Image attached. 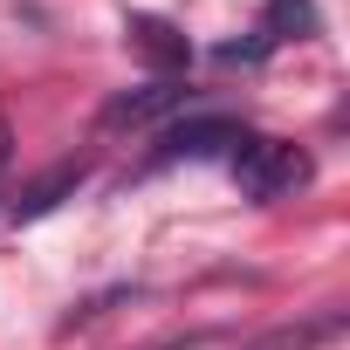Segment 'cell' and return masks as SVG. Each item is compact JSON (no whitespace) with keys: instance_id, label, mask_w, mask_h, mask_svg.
<instances>
[{"instance_id":"cell-6","label":"cell","mask_w":350,"mask_h":350,"mask_svg":"<svg viewBox=\"0 0 350 350\" xmlns=\"http://www.w3.org/2000/svg\"><path fill=\"white\" fill-rule=\"evenodd\" d=\"M76 186H83V158H69V165L42 172V179H35V186L21 193V206H14V213H21V220H42V213H55V206H62V200H69Z\"/></svg>"},{"instance_id":"cell-4","label":"cell","mask_w":350,"mask_h":350,"mask_svg":"<svg viewBox=\"0 0 350 350\" xmlns=\"http://www.w3.org/2000/svg\"><path fill=\"white\" fill-rule=\"evenodd\" d=\"M124 35H131V49H137L151 69H165V76H172V69H186V55H193V49H186V35L172 28V21H158V14H131V28H124Z\"/></svg>"},{"instance_id":"cell-7","label":"cell","mask_w":350,"mask_h":350,"mask_svg":"<svg viewBox=\"0 0 350 350\" xmlns=\"http://www.w3.org/2000/svg\"><path fill=\"white\" fill-rule=\"evenodd\" d=\"M302 42V35H316V8L309 0H268V21H261V42L275 49V42Z\"/></svg>"},{"instance_id":"cell-2","label":"cell","mask_w":350,"mask_h":350,"mask_svg":"<svg viewBox=\"0 0 350 350\" xmlns=\"http://www.w3.org/2000/svg\"><path fill=\"white\" fill-rule=\"evenodd\" d=\"M247 137L254 131L241 117H220V110L179 117V124H165V137H158V165H172V158H220V151H241Z\"/></svg>"},{"instance_id":"cell-8","label":"cell","mask_w":350,"mask_h":350,"mask_svg":"<svg viewBox=\"0 0 350 350\" xmlns=\"http://www.w3.org/2000/svg\"><path fill=\"white\" fill-rule=\"evenodd\" d=\"M0 165H8V124H0Z\"/></svg>"},{"instance_id":"cell-1","label":"cell","mask_w":350,"mask_h":350,"mask_svg":"<svg viewBox=\"0 0 350 350\" xmlns=\"http://www.w3.org/2000/svg\"><path fill=\"white\" fill-rule=\"evenodd\" d=\"M309 172H316L309 151L288 144V137H247V144L234 151V186H241L247 200H261V206L302 193V186H309Z\"/></svg>"},{"instance_id":"cell-3","label":"cell","mask_w":350,"mask_h":350,"mask_svg":"<svg viewBox=\"0 0 350 350\" xmlns=\"http://www.w3.org/2000/svg\"><path fill=\"white\" fill-rule=\"evenodd\" d=\"M186 110V83L179 76H158V83H137V90H117L103 103V131H144V124H165Z\"/></svg>"},{"instance_id":"cell-5","label":"cell","mask_w":350,"mask_h":350,"mask_svg":"<svg viewBox=\"0 0 350 350\" xmlns=\"http://www.w3.org/2000/svg\"><path fill=\"white\" fill-rule=\"evenodd\" d=\"M329 336H343V316H336V309H323V316H309V323H282V329H268V336H254V343H241V350H316V343H329Z\"/></svg>"}]
</instances>
